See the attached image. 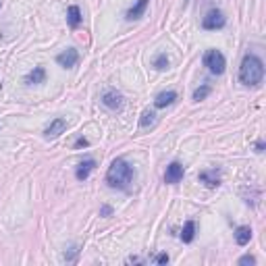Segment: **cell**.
<instances>
[{
	"mask_svg": "<svg viewBox=\"0 0 266 266\" xmlns=\"http://www.w3.org/2000/svg\"><path fill=\"white\" fill-rule=\"evenodd\" d=\"M106 181H108V185L114 189H127L129 183L133 181V166L125 158H117V160H112V164L108 166Z\"/></svg>",
	"mask_w": 266,
	"mask_h": 266,
	"instance_id": "cell-1",
	"label": "cell"
},
{
	"mask_svg": "<svg viewBox=\"0 0 266 266\" xmlns=\"http://www.w3.org/2000/svg\"><path fill=\"white\" fill-rule=\"evenodd\" d=\"M264 79V63L256 54H245L239 67V81L243 85H260Z\"/></svg>",
	"mask_w": 266,
	"mask_h": 266,
	"instance_id": "cell-2",
	"label": "cell"
},
{
	"mask_svg": "<svg viewBox=\"0 0 266 266\" xmlns=\"http://www.w3.org/2000/svg\"><path fill=\"white\" fill-rule=\"evenodd\" d=\"M204 65L208 67V71L212 75H223L225 73V67H227V60L223 56V52L218 50H208L204 54Z\"/></svg>",
	"mask_w": 266,
	"mask_h": 266,
	"instance_id": "cell-3",
	"label": "cell"
},
{
	"mask_svg": "<svg viewBox=\"0 0 266 266\" xmlns=\"http://www.w3.org/2000/svg\"><path fill=\"white\" fill-rule=\"evenodd\" d=\"M225 23H227V19H225V15L218 11V8H212V11L204 17L202 19V27L204 29H220V27H225Z\"/></svg>",
	"mask_w": 266,
	"mask_h": 266,
	"instance_id": "cell-4",
	"label": "cell"
},
{
	"mask_svg": "<svg viewBox=\"0 0 266 266\" xmlns=\"http://www.w3.org/2000/svg\"><path fill=\"white\" fill-rule=\"evenodd\" d=\"M102 104L110 110H121L123 108V94L117 90H106L102 94Z\"/></svg>",
	"mask_w": 266,
	"mask_h": 266,
	"instance_id": "cell-5",
	"label": "cell"
},
{
	"mask_svg": "<svg viewBox=\"0 0 266 266\" xmlns=\"http://www.w3.org/2000/svg\"><path fill=\"white\" fill-rule=\"evenodd\" d=\"M77 60H79V54H77V50H75V48H69V50L60 52V54L56 56V63H58L60 67H65V69L75 67V65H77Z\"/></svg>",
	"mask_w": 266,
	"mask_h": 266,
	"instance_id": "cell-6",
	"label": "cell"
},
{
	"mask_svg": "<svg viewBox=\"0 0 266 266\" xmlns=\"http://www.w3.org/2000/svg\"><path fill=\"white\" fill-rule=\"evenodd\" d=\"M181 179H183V166H181L179 162H171V164L166 166L164 181L171 183V185H175V183H179Z\"/></svg>",
	"mask_w": 266,
	"mask_h": 266,
	"instance_id": "cell-7",
	"label": "cell"
},
{
	"mask_svg": "<svg viewBox=\"0 0 266 266\" xmlns=\"http://www.w3.org/2000/svg\"><path fill=\"white\" fill-rule=\"evenodd\" d=\"M96 168V160L94 158H87V160H83V162H79V166H77V171H75V177L79 181H85L87 177H90V173Z\"/></svg>",
	"mask_w": 266,
	"mask_h": 266,
	"instance_id": "cell-8",
	"label": "cell"
},
{
	"mask_svg": "<svg viewBox=\"0 0 266 266\" xmlns=\"http://www.w3.org/2000/svg\"><path fill=\"white\" fill-rule=\"evenodd\" d=\"M148 2H150V0H137V2L133 4V6L129 8V11H127V19H129V21H135V19H139V17L146 13Z\"/></svg>",
	"mask_w": 266,
	"mask_h": 266,
	"instance_id": "cell-9",
	"label": "cell"
},
{
	"mask_svg": "<svg viewBox=\"0 0 266 266\" xmlns=\"http://www.w3.org/2000/svg\"><path fill=\"white\" fill-rule=\"evenodd\" d=\"M65 129H67V121H65V119H54L44 133H46V137H58Z\"/></svg>",
	"mask_w": 266,
	"mask_h": 266,
	"instance_id": "cell-10",
	"label": "cell"
},
{
	"mask_svg": "<svg viewBox=\"0 0 266 266\" xmlns=\"http://www.w3.org/2000/svg\"><path fill=\"white\" fill-rule=\"evenodd\" d=\"M44 79H46V71H44V67H33V71H29L27 77H25V83H44Z\"/></svg>",
	"mask_w": 266,
	"mask_h": 266,
	"instance_id": "cell-11",
	"label": "cell"
},
{
	"mask_svg": "<svg viewBox=\"0 0 266 266\" xmlns=\"http://www.w3.org/2000/svg\"><path fill=\"white\" fill-rule=\"evenodd\" d=\"M175 100H177V94L175 92H162V94L156 96L154 106H156V108H164V106H171Z\"/></svg>",
	"mask_w": 266,
	"mask_h": 266,
	"instance_id": "cell-12",
	"label": "cell"
},
{
	"mask_svg": "<svg viewBox=\"0 0 266 266\" xmlns=\"http://www.w3.org/2000/svg\"><path fill=\"white\" fill-rule=\"evenodd\" d=\"M200 181L204 185H208V187H218V185H220V179H218L216 171H204V173H200Z\"/></svg>",
	"mask_w": 266,
	"mask_h": 266,
	"instance_id": "cell-13",
	"label": "cell"
},
{
	"mask_svg": "<svg viewBox=\"0 0 266 266\" xmlns=\"http://www.w3.org/2000/svg\"><path fill=\"white\" fill-rule=\"evenodd\" d=\"M250 239H252V229L250 227H239L235 231V241L239 245H247L250 243Z\"/></svg>",
	"mask_w": 266,
	"mask_h": 266,
	"instance_id": "cell-14",
	"label": "cell"
},
{
	"mask_svg": "<svg viewBox=\"0 0 266 266\" xmlns=\"http://www.w3.org/2000/svg\"><path fill=\"white\" fill-rule=\"evenodd\" d=\"M67 21L71 27H77L79 23H81V11H79V6H69V11H67Z\"/></svg>",
	"mask_w": 266,
	"mask_h": 266,
	"instance_id": "cell-15",
	"label": "cell"
},
{
	"mask_svg": "<svg viewBox=\"0 0 266 266\" xmlns=\"http://www.w3.org/2000/svg\"><path fill=\"white\" fill-rule=\"evenodd\" d=\"M193 237H196V223H193V220H187V223H185V227H183L181 239H183V243H191Z\"/></svg>",
	"mask_w": 266,
	"mask_h": 266,
	"instance_id": "cell-16",
	"label": "cell"
},
{
	"mask_svg": "<svg viewBox=\"0 0 266 266\" xmlns=\"http://www.w3.org/2000/svg\"><path fill=\"white\" fill-rule=\"evenodd\" d=\"M156 123V114L152 110H144L141 112V119H139V127H150V125H154Z\"/></svg>",
	"mask_w": 266,
	"mask_h": 266,
	"instance_id": "cell-17",
	"label": "cell"
},
{
	"mask_svg": "<svg viewBox=\"0 0 266 266\" xmlns=\"http://www.w3.org/2000/svg\"><path fill=\"white\" fill-rule=\"evenodd\" d=\"M212 92V87L210 85H202V87H198L196 92H193V100L196 102H200V100H206V96Z\"/></svg>",
	"mask_w": 266,
	"mask_h": 266,
	"instance_id": "cell-18",
	"label": "cell"
},
{
	"mask_svg": "<svg viewBox=\"0 0 266 266\" xmlns=\"http://www.w3.org/2000/svg\"><path fill=\"white\" fill-rule=\"evenodd\" d=\"M154 67H156L158 71H164V69L168 67V58H166V54H158L156 60H154Z\"/></svg>",
	"mask_w": 266,
	"mask_h": 266,
	"instance_id": "cell-19",
	"label": "cell"
},
{
	"mask_svg": "<svg viewBox=\"0 0 266 266\" xmlns=\"http://www.w3.org/2000/svg\"><path fill=\"white\" fill-rule=\"evenodd\" d=\"M239 264H241V266H247V264H256V258H254V256H250V254H247V256H243V258H239Z\"/></svg>",
	"mask_w": 266,
	"mask_h": 266,
	"instance_id": "cell-20",
	"label": "cell"
},
{
	"mask_svg": "<svg viewBox=\"0 0 266 266\" xmlns=\"http://www.w3.org/2000/svg\"><path fill=\"white\" fill-rule=\"evenodd\" d=\"M77 254H79L77 247H71V254H69V256L65 254V260H67V262H75V256H77Z\"/></svg>",
	"mask_w": 266,
	"mask_h": 266,
	"instance_id": "cell-21",
	"label": "cell"
},
{
	"mask_svg": "<svg viewBox=\"0 0 266 266\" xmlns=\"http://www.w3.org/2000/svg\"><path fill=\"white\" fill-rule=\"evenodd\" d=\"M154 262L156 264H166L168 262V254H158L156 258H154Z\"/></svg>",
	"mask_w": 266,
	"mask_h": 266,
	"instance_id": "cell-22",
	"label": "cell"
},
{
	"mask_svg": "<svg viewBox=\"0 0 266 266\" xmlns=\"http://www.w3.org/2000/svg\"><path fill=\"white\" fill-rule=\"evenodd\" d=\"M81 146H83V148H85V146H90V141L83 139V137H81V139H77V141H75V148H81Z\"/></svg>",
	"mask_w": 266,
	"mask_h": 266,
	"instance_id": "cell-23",
	"label": "cell"
},
{
	"mask_svg": "<svg viewBox=\"0 0 266 266\" xmlns=\"http://www.w3.org/2000/svg\"><path fill=\"white\" fill-rule=\"evenodd\" d=\"M256 152H264V141L260 139L258 144H256Z\"/></svg>",
	"mask_w": 266,
	"mask_h": 266,
	"instance_id": "cell-24",
	"label": "cell"
},
{
	"mask_svg": "<svg viewBox=\"0 0 266 266\" xmlns=\"http://www.w3.org/2000/svg\"><path fill=\"white\" fill-rule=\"evenodd\" d=\"M102 214H104V216H108V214H110V208H108V206H104V208H102Z\"/></svg>",
	"mask_w": 266,
	"mask_h": 266,
	"instance_id": "cell-25",
	"label": "cell"
}]
</instances>
